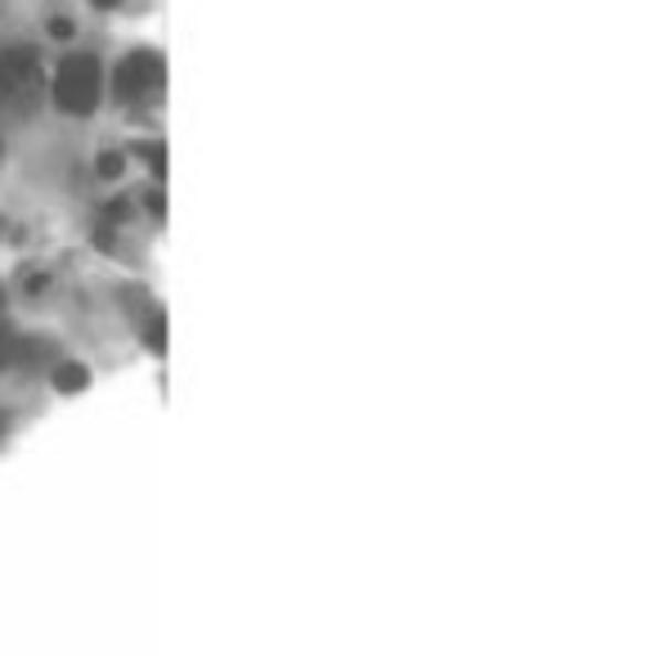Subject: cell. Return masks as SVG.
<instances>
[{"label": "cell", "mask_w": 660, "mask_h": 656, "mask_svg": "<svg viewBox=\"0 0 660 656\" xmlns=\"http://www.w3.org/2000/svg\"><path fill=\"white\" fill-rule=\"evenodd\" d=\"M99 63L95 54H68L58 63V77H54V99L58 108H68V113H95L99 104Z\"/></svg>", "instance_id": "6da1fadb"}, {"label": "cell", "mask_w": 660, "mask_h": 656, "mask_svg": "<svg viewBox=\"0 0 660 656\" xmlns=\"http://www.w3.org/2000/svg\"><path fill=\"white\" fill-rule=\"evenodd\" d=\"M41 86V63L32 50H6L0 54V104L6 108H32Z\"/></svg>", "instance_id": "7a4b0ae2"}, {"label": "cell", "mask_w": 660, "mask_h": 656, "mask_svg": "<svg viewBox=\"0 0 660 656\" xmlns=\"http://www.w3.org/2000/svg\"><path fill=\"white\" fill-rule=\"evenodd\" d=\"M117 95L121 99H145V95H153L162 82H167V63L153 54V50H136L130 59H121L117 63Z\"/></svg>", "instance_id": "3957f363"}, {"label": "cell", "mask_w": 660, "mask_h": 656, "mask_svg": "<svg viewBox=\"0 0 660 656\" xmlns=\"http://www.w3.org/2000/svg\"><path fill=\"white\" fill-rule=\"evenodd\" d=\"M86 382H91L86 364H77V360H63V364H54V387H58V391H82Z\"/></svg>", "instance_id": "277c9868"}, {"label": "cell", "mask_w": 660, "mask_h": 656, "mask_svg": "<svg viewBox=\"0 0 660 656\" xmlns=\"http://www.w3.org/2000/svg\"><path fill=\"white\" fill-rule=\"evenodd\" d=\"M23 356H28V347H23L19 338H10L6 328H0V369H6V364H14V360H23Z\"/></svg>", "instance_id": "5b68a950"}, {"label": "cell", "mask_w": 660, "mask_h": 656, "mask_svg": "<svg viewBox=\"0 0 660 656\" xmlns=\"http://www.w3.org/2000/svg\"><path fill=\"white\" fill-rule=\"evenodd\" d=\"M149 347H153V351H167V319H162V315L149 319Z\"/></svg>", "instance_id": "8992f818"}, {"label": "cell", "mask_w": 660, "mask_h": 656, "mask_svg": "<svg viewBox=\"0 0 660 656\" xmlns=\"http://www.w3.org/2000/svg\"><path fill=\"white\" fill-rule=\"evenodd\" d=\"M145 158H149V167H153V176L162 180V176H167V149H162V145H149V149H145Z\"/></svg>", "instance_id": "52a82bcc"}, {"label": "cell", "mask_w": 660, "mask_h": 656, "mask_svg": "<svg viewBox=\"0 0 660 656\" xmlns=\"http://www.w3.org/2000/svg\"><path fill=\"white\" fill-rule=\"evenodd\" d=\"M121 167H126V158H121V154H104V158H99V176H104V180L121 176Z\"/></svg>", "instance_id": "ba28073f"}, {"label": "cell", "mask_w": 660, "mask_h": 656, "mask_svg": "<svg viewBox=\"0 0 660 656\" xmlns=\"http://www.w3.org/2000/svg\"><path fill=\"white\" fill-rule=\"evenodd\" d=\"M50 32H54V36H73V23H68V19H54Z\"/></svg>", "instance_id": "9c48e42d"}, {"label": "cell", "mask_w": 660, "mask_h": 656, "mask_svg": "<svg viewBox=\"0 0 660 656\" xmlns=\"http://www.w3.org/2000/svg\"><path fill=\"white\" fill-rule=\"evenodd\" d=\"M95 6H99V10H113V6H121V0H95Z\"/></svg>", "instance_id": "30bf717a"}]
</instances>
